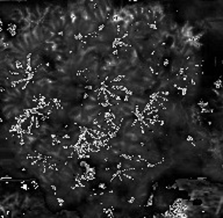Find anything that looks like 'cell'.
Returning <instances> with one entry per match:
<instances>
[{
	"label": "cell",
	"instance_id": "obj_1",
	"mask_svg": "<svg viewBox=\"0 0 223 218\" xmlns=\"http://www.w3.org/2000/svg\"><path fill=\"white\" fill-rule=\"evenodd\" d=\"M80 116H81L80 110H78V109H74V110H72V111H71V117L80 118Z\"/></svg>",
	"mask_w": 223,
	"mask_h": 218
}]
</instances>
